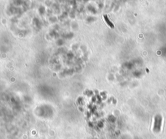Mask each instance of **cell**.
Returning <instances> with one entry per match:
<instances>
[{
  "instance_id": "obj_1",
  "label": "cell",
  "mask_w": 166,
  "mask_h": 139,
  "mask_svg": "<svg viewBox=\"0 0 166 139\" xmlns=\"http://www.w3.org/2000/svg\"><path fill=\"white\" fill-rule=\"evenodd\" d=\"M105 20H106V22H107V24H108L110 27L113 28V27H114V25L111 23V22H110V21L109 20V18H107L106 16H105Z\"/></svg>"
}]
</instances>
